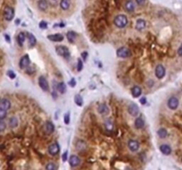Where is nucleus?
<instances>
[{"label": "nucleus", "mask_w": 182, "mask_h": 170, "mask_svg": "<svg viewBox=\"0 0 182 170\" xmlns=\"http://www.w3.org/2000/svg\"><path fill=\"white\" fill-rule=\"evenodd\" d=\"M128 18L124 14H118L114 18V24L118 28H124L128 25Z\"/></svg>", "instance_id": "f257e3e1"}, {"label": "nucleus", "mask_w": 182, "mask_h": 170, "mask_svg": "<svg viewBox=\"0 0 182 170\" xmlns=\"http://www.w3.org/2000/svg\"><path fill=\"white\" fill-rule=\"evenodd\" d=\"M55 51L57 52V54L63 57L64 59H68L70 57V52L68 49V47L64 45H58L55 48Z\"/></svg>", "instance_id": "f03ea898"}, {"label": "nucleus", "mask_w": 182, "mask_h": 170, "mask_svg": "<svg viewBox=\"0 0 182 170\" xmlns=\"http://www.w3.org/2000/svg\"><path fill=\"white\" fill-rule=\"evenodd\" d=\"M3 15L5 20L7 21H11L14 17V9L11 6H6L4 9L3 12Z\"/></svg>", "instance_id": "7ed1b4c3"}, {"label": "nucleus", "mask_w": 182, "mask_h": 170, "mask_svg": "<svg viewBox=\"0 0 182 170\" xmlns=\"http://www.w3.org/2000/svg\"><path fill=\"white\" fill-rule=\"evenodd\" d=\"M116 55L119 58L126 59V58L131 57V51L127 47H121L116 51Z\"/></svg>", "instance_id": "20e7f679"}, {"label": "nucleus", "mask_w": 182, "mask_h": 170, "mask_svg": "<svg viewBox=\"0 0 182 170\" xmlns=\"http://www.w3.org/2000/svg\"><path fill=\"white\" fill-rule=\"evenodd\" d=\"M166 74V70L165 67L162 65V64H158V65L156 67V70H155V74L157 79H163L165 76Z\"/></svg>", "instance_id": "39448f33"}, {"label": "nucleus", "mask_w": 182, "mask_h": 170, "mask_svg": "<svg viewBox=\"0 0 182 170\" xmlns=\"http://www.w3.org/2000/svg\"><path fill=\"white\" fill-rule=\"evenodd\" d=\"M30 64V59H29V56L28 54L24 55L21 59H20L19 62V67L21 69H26L29 67Z\"/></svg>", "instance_id": "423d86ee"}, {"label": "nucleus", "mask_w": 182, "mask_h": 170, "mask_svg": "<svg viewBox=\"0 0 182 170\" xmlns=\"http://www.w3.org/2000/svg\"><path fill=\"white\" fill-rule=\"evenodd\" d=\"M11 106H12L11 101H10L8 98H0V109L1 110L7 112L10 108H11Z\"/></svg>", "instance_id": "0eeeda50"}, {"label": "nucleus", "mask_w": 182, "mask_h": 170, "mask_svg": "<svg viewBox=\"0 0 182 170\" xmlns=\"http://www.w3.org/2000/svg\"><path fill=\"white\" fill-rule=\"evenodd\" d=\"M179 99L176 97H170L167 102V105L170 110H176L179 106Z\"/></svg>", "instance_id": "6e6552de"}, {"label": "nucleus", "mask_w": 182, "mask_h": 170, "mask_svg": "<svg viewBox=\"0 0 182 170\" xmlns=\"http://www.w3.org/2000/svg\"><path fill=\"white\" fill-rule=\"evenodd\" d=\"M128 148L131 152H136L139 149V143L137 140L130 139L128 141Z\"/></svg>", "instance_id": "1a4fd4ad"}, {"label": "nucleus", "mask_w": 182, "mask_h": 170, "mask_svg": "<svg viewBox=\"0 0 182 170\" xmlns=\"http://www.w3.org/2000/svg\"><path fill=\"white\" fill-rule=\"evenodd\" d=\"M38 84L40 88H41L44 91H49V83L46 80V78L45 76H40L38 78Z\"/></svg>", "instance_id": "9d476101"}, {"label": "nucleus", "mask_w": 182, "mask_h": 170, "mask_svg": "<svg viewBox=\"0 0 182 170\" xmlns=\"http://www.w3.org/2000/svg\"><path fill=\"white\" fill-rule=\"evenodd\" d=\"M48 152L50 155L55 156L60 152V145L58 143H53L48 147Z\"/></svg>", "instance_id": "9b49d317"}, {"label": "nucleus", "mask_w": 182, "mask_h": 170, "mask_svg": "<svg viewBox=\"0 0 182 170\" xmlns=\"http://www.w3.org/2000/svg\"><path fill=\"white\" fill-rule=\"evenodd\" d=\"M128 113L131 116H137L139 113V108L136 104L131 103L128 106Z\"/></svg>", "instance_id": "f8f14e48"}, {"label": "nucleus", "mask_w": 182, "mask_h": 170, "mask_svg": "<svg viewBox=\"0 0 182 170\" xmlns=\"http://www.w3.org/2000/svg\"><path fill=\"white\" fill-rule=\"evenodd\" d=\"M43 129H44V132L46 135H51L54 131V125L51 121H46L43 127Z\"/></svg>", "instance_id": "ddd939ff"}, {"label": "nucleus", "mask_w": 182, "mask_h": 170, "mask_svg": "<svg viewBox=\"0 0 182 170\" xmlns=\"http://www.w3.org/2000/svg\"><path fill=\"white\" fill-rule=\"evenodd\" d=\"M81 163V159L78 156L73 154L69 157V165L70 167H76L77 166H79Z\"/></svg>", "instance_id": "4468645a"}, {"label": "nucleus", "mask_w": 182, "mask_h": 170, "mask_svg": "<svg viewBox=\"0 0 182 170\" xmlns=\"http://www.w3.org/2000/svg\"><path fill=\"white\" fill-rule=\"evenodd\" d=\"M124 10L127 13H133L135 10V4L133 0H127L124 3Z\"/></svg>", "instance_id": "2eb2a0df"}, {"label": "nucleus", "mask_w": 182, "mask_h": 170, "mask_svg": "<svg viewBox=\"0 0 182 170\" xmlns=\"http://www.w3.org/2000/svg\"><path fill=\"white\" fill-rule=\"evenodd\" d=\"M147 26V23H146V20H143V19H139L136 20V24H135V28L136 30L138 31H142L145 29Z\"/></svg>", "instance_id": "dca6fc26"}, {"label": "nucleus", "mask_w": 182, "mask_h": 170, "mask_svg": "<svg viewBox=\"0 0 182 170\" xmlns=\"http://www.w3.org/2000/svg\"><path fill=\"white\" fill-rule=\"evenodd\" d=\"M47 39H49L52 42H62L64 39V36L62 34H53V35H49L47 36Z\"/></svg>", "instance_id": "f3484780"}, {"label": "nucleus", "mask_w": 182, "mask_h": 170, "mask_svg": "<svg viewBox=\"0 0 182 170\" xmlns=\"http://www.w3.org/2000/svg\"><path fill=\"white\" fill-rule=\"evenodd\" d=\"M159 149H160V152L163 153V154H164V155H170L171 153V148H170V146L168 145V144H161L160 147H159Z\"/></svg>", "instance_id": "a211bd4d"}, {"label": "nucleus", "mask_w": 182, "mask_h": 170, "mask_svg": "<svg viewBox=\"0 0 182 170\" xmlns=\"http://www.w3.org/2000/svg\"><path fill=\"white\" fill-rule=\"evenodd\" d=\"M8 125L11 129H15V128H17L19 125V120L17 117H15V116L10 117L8 120Z\"/></svg>", "instance_id": "6ab92c4d"}, {"label": "nucleus", "mask_w": 182, "mask_h": 170, "mask_svg": "<svg viewBox=\"0 0 182 170\" xmlns=\"http://www.w3.org/2000/svg\"><path fill=\"white\" fill-rule=\"evenodd\" d=\"M98 112L99 114L101 115H107L109 113V109H108V106L106 104H101L99 105L98 107Z\"/></svg>", "instance_id": "aec40b11"}, {"label": "nucleus", "mask_w": 182, "mask_h": 170, "mask_svg": "<svg viewBox=\"0 0 182 170\" xmlns=\"http://www.w3.org/2000/svg\"><path fill=\"white\" fill-rule=\"evenodd\" d=\"M145 125V121L142 117H138L134 121V126L137 130H141Z\"/></svg>", "instance_id": "412c9836"}, {"label": "nucleus", "mask_w": 182, "mask_h": 170, "mask_svg": "<svg viewBox=\"0 0 182 170\" xmlns=\"http://www.w3.org/2000/svg\"><path fill=\"white\" fill-rule=\"evenodd\" d=\"M37 6L40 11H46L49 6L48 0H39L37 3Z\"/></svg>", "instance_id": "4be33fe9"}, {"label": "nucleus", "mask_w": 182, "mask_h": 170, "mask_svg": "<svg viewBox=\"0 0 182 170\" xmlns=\"http://www.w3.org/2000/svg\"><path fill=\"white\" fill-rule=\"evenodd\" d=\"M26 40V34L24 33V32H20V33L18 34L17 36V42H18V45L20 46H22L24 42Z\"/></svg>", "instance_id": "5701e85b"}, {"label": "nucleus", "mask_w": 182, "mask_h": 170, "mask_svg": "<svg viewBox=\"0 0 182 170\" xmlns=\"http://www.w3.org/2000/svg\"><path fill=\"white\" fill-rule=\"evenodd\" d=\"M141 92H142V90L139 86H134L131 88V95L133 98H139L141 95Z\"/></svg>", "instance_id": "b1692460"}, {"label": "nucleus", "mask_w": 182, "mask_h": 170, "mask_svg": "<svg viewBox=\"0 0 182 170\" xmlns=\"http://www.w3.org/2000/svg\"><path fill=\"white\" fill-rule=\"evenodd\" d=\"M27 36H28V42H29V46L30 47L35 46L36 44H37V39H36L35 36L31 33H27Z\"/></svg>", "instance_id": "393cba45"}, {"label": "nucleus", "mask_w": 182, "mask_h": 170, "mask_svg": "<svg viewBox=\"0 0 182 170\" xmlns=\"http://www.w3.org/2000/svg\"><path fill=\"white\" fill-rule=\"evenodd\" d=\"M60 6L62 10L67 11L68 10L69 6H70V0H60Z\"/></svg>", "instance_id": "a878e982"}, {"label": "nucleus", "mask_w": 182, "mask_h": 170, "mask_svg": "<svg viewBox=\"0 0 182 170\" xmlns=\"http://www.w3.org/2000/svg\"><path fill=\"white\" fill-rule=\"evenodd\" d=\"M67 37L70 42H74L76 39V33L74 31H68L67 33Z\"/></svg>", "instance_id": "bb28decb"}, {"label": "nucleus", "mask_w": 182, "mask_h": 170, "mask_svg": "<svg viewBox=\"0 0 182 170\" xmlns=\"http://www.w3.org/2000/svg\"><path fill=\"white\" fill-rule=\"evenodd\" d=\"M157 135L160 138H165L168 136V131L164 129V128H161L157 131Z\"/></svg>", "instance_id": "cd10ccee"}, {"label": "nucleus", "mask_w": 182, "mask_h": 170, "mask_svg": "<svg viewBox=\"0 0 182 170\" xmlns=\"http://www.w3.org/2000/svg\"><path fill=\"white\" fill-rule=\"evenodd\" d=\"M57 90H59V92H60V93H62V94L65 93V92H66V90H67L66 84H65L63 82H59V83H58V85H57Z\"/></svg>", "instance_id": "c85d7f7f"}, {"label": "nucleus", "mask_w": 182, "mask_h": 170, "mask_svg": "<svg viewBox=\"0 0 182 170\" xmlns=\"http://www.w3.org/2000/svg\"><path fill=\"white\" fill-rule=\"evenodd\" d=\"M76 149H78L79 151H83V150H85L86 144H85V141H83V140H78L77 143L76 144Z\"/></svg>", "instance_id": "c756f323"}, {"label": "nucleus", "mask_w": 182, "mask_h": 170, "mask_svg": "<svg viewBox=\"0 0 182 170\" xmlns=\"http://www.w3.org/2000/svg\"><path fill=\"white\" fill-rule=\"evenodd\" d=\"M104 125H105V128H106L107 130H113L114 123H113V121H112V120H111V119H108V120H106V121H105Z\"/></svg>", "instance_id": "7c9ffc66"}, {"label": "nucleus", "mask_w": 182, "mask_h": 170, "mask_svg": "<svg viewBox=\"0 0 182 170\" xmlns=\"http://www.w3.org/2000/svg\"><path fill=\"white\" fill-rule=\"evenodd\" d=\"M45 170H57V167L54 162H49L45 165Z\"/></svg>", "instance_id": "2f4dec72"}, {"label": "nucleus", "mask_w": 182, "mask_h": 170, "mask_svg": "<svg viewBox=\"0 0 182 170\" xmlns=\"http://www.w3.org/2000/svg\"><path fill=\"white\" fill-rule=\"evenodd\" d=\"M75 102H76V104L78 106H82V105H83V98H82V97H81L80 95H76Z\"/></svg>", "instance_id": "473e14b6"}, {"label": "nucleus", "mask_w": 182, "mask_h": 170, "mask_svg": "<svg viewBox=\"0 0 182 170\" xmlns=\"http://www.w3.org/2000/svg\"><path fill=\"white\" fill-rule=\"evenodd\" d=\"M83 67H84V65H83L82 59H77V71L78 72H81V71H82V69H83Z\"/></svg>", "instance_id": "72a5a7b5"}, {"label": "nucleus", "mask_w": 182, "mask_h": 170, "mask_svg": "<svg viewBox=\"0 0 182 170\" xmlns=\"http://www.w3.org/2000/svg\"><path fill=\"white\" fill-rule=\"evenodd\" d=\"M6 129V123L4 121H0V133H2Z\"/></svg>", "instance_id": "f704fd0d"}, {"label": "nucleus", "mask_w": 182, "mask_h": 170, "mask_svg": "<svg viewBox=\"0 0 182 170\" xmlns=\"http://www.w3.org/2000/svg\"><path fill=\"white\" fill-rule=\"evenodd\" d=\"M6 116H7V112L0 109V121H3L4 119H5Z\"/></svg>", "instance_id": "c9c22d12"}, {"label": "nucleus", "mask_w": 182, "mask_h": 170, "mask_svg": "<svg viewBox=\"0 0 182 170\" xmlns=\"http://www.w3.org/2000/svg\"><path fill=\"white\" fill-rule=\"evenodd\" d=\"M7 76L11 78V79H14L15 77H16V74H14V71H12V70H9L8 72H7Z\"/></svg>", "instance_id": "e433bc0d"}, {"label": "nucleus", "mask_w": 182, "mask_h": 170, "mask_svg": "<svg viewBox=\"0 0 182 170\" xmlns=\"http://www.w3.org/2000/svg\"><path fill=\"white\" fill-rule=\"evenodd\" d=\"M69 121H70V115H69L68 113H67L64 115V122H65L66 124H68Z\"/></svg>", "instance_id": "4c0bfd02"}, {"label": "nucleus", "mask_w": 182, "mask_h": 170, "mask_svg": "<svg viewBox=\"0 0 182 170\" xmlns=\"http://www.w3.org/2000/svg\"><path fill=\"white\" fill-rule=\"evenodd\" d=\"M39 28H42V29H45V28H47V23L45 22V20H42L41 22L39 23Z\"/></svg>", "instance_id": "58836bf2"}, {"label": "nucleus", "mask_w": 182, "mask_h": 170, "mask_svg": "<svg viewBox=\"0 0 182 170\" xmlns=\"http://www.w3.org/2000/svg\"><path fill=\"white\" fill-rule=\"evenodd\" d=\"M48 3L52 6H56L58 4V0H48Z\"/></svg>", "instance_id": "ea45409f"}, {"label": "nucleus", "mask_w": 182, "mask_h": 170, "mask_svg": "<svg viewBox=\"0 0 182 170\" xmlns=\"http://www.w3.org/2000/svg\"><path fill=\"white\" fill-rule=\"evenodd\" d=\"M68 84H69V85H70V86H71L72 88H74V87L76 86V80H75L74 78H72L71 80H70V81H69Z\"/></svg>", "instance_id": "a19ab883"}, {"label": "nucleus", "mask_w": 182, "mask_h": 170, "mask_svg": "<svg viewBox=\"0 0 182 170\" xmlns=\"http://www.w3.org/2000/svg\"><path fill=\"white\" fill-rule=\"evenodd\" d=\"M139 103L141 104V105H145L146 103H147V98H145V97H142L140 99H139Z\"/></svg>", "instance_id": "79ce46f5"}, {"label": "nucleus", "mask_w": 182, "mask_h": 170, "mask_svg": "<svg viewBox=\"0 0 182 170\" xmlns=\"http://www.w3.org/2000/svg\"><path fill=\"white\" fill-rule=\"evenodd\" d=\"M62 159V161H67V159H68V152H65L63 153Z\"/></svg>", "instance_id": "37998d69"}, {"label": "nucleus", "mask_w": 182, "mask_h": 170, "mask_svg": "<svg viewBox=\"0 0 182 170\" xmlns=\"http://www.w3.org/2000/svg\"><path fill=\"white\" fill-rule=\"evenodd\" d=\"M178 55L179 56H182V44L180 45V46L179 47V49H178Z\"/></svg>", "instance_id": "c03bdc74"}, {"label": "nucleus", "mask_w": 182, "mask_h": 170, "mask_svg": "<svg viewBox=\"0 0 182 170\" xmlns=\"http://www.w3.org/2000/svg\"><path fill=\"white\" fill-rule=\"evenodd\" d=\"M145 1H146V0H136V3H137L138 5H143V4L145 3Z\"/></svg>", "instance_id": "a18cd8bd"}, {"label": "nucleus", "mask_w": 182, "mask_h": 170, "mask_svg": "<svg viewBox=\"0 0 182 170\" xmlns=\"http://www.w3.org/2000/svg\"><path fill=\"white\" fill-rule=\"evenodd\" d=\"M87 55H88V53H87L86 51H85V52H82V57H83V59H84L85 60L87 59Z\"/></svg>", "instance_id": "49530a36"}, {"label": "nucleus", "mask_w": 182, "mask_h": 170, "mask_svg": "<svg viewBox=\"0 0 182 170\" xmlns=\"http://www.w3.org/2000/svg\"><path fill=\"white\" fill-rule=\"evenodd\" d=\"M5 39L7 40V42H10V41H11V39H10V37H9L8 35H5Z\"/></svg>", "instance_id": "de8ad7c7"}]
</instances>
